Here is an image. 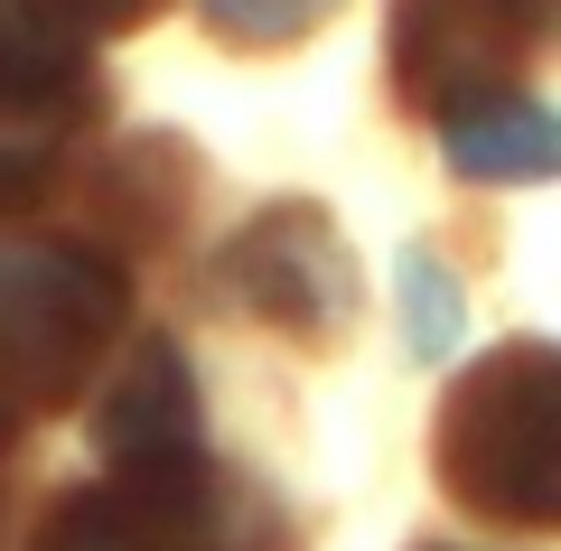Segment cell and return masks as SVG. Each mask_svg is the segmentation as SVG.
Masks as SVG:
<instances>
[{"label":"cell","mask_w":561,"mask_h":551,"mask_svg":"<svg viewBox=\"0 0 561 551\" xmlns=\"http://www.w3.org/2000/svg\"><path fill=\"white\" fill-rule=\"evenodd\" d=\"M440 486L505 532L561 524V355L505 336L440 402Z\"/></svg>","instance_id":"1"},{"label":"cell","mask_w":561,"mask_h":551,"mask_svg":"<svg viewBox=\"0 0 561 551\" xmlns=\"http://www.w3.org/2000/svg\"><path fill=\"white\" fill-rule=\"evenodd\" d=\"M122 318H131V280L84 234L0 243V383H10V402H76L113 365Z\"/></svg>","instance_id":"2"},{"label":"cell","mask_w":561,"mask_h":551,"mask_svg":"<svg viewBox=\"0 0 561 551\" xmlns=\"http://www.w3.org/2000/svg\"><path fill=\"white\" fill-rule=\"evenodd\" d=\"M94 449L103 468L122 477V495H140V505H187L197 495V375H187V355L169 346V336H140L131 355L113 365V383H103L94 402Z\"/></svg>","instance_id":"3"},{"label":"cell","mask_w":561,"mask_h":551,"mask_svg":"<svg viewBox=\"0 0 561 551\" xmlns=\"http://www.w3.org/2000/svg\"><path fill=\"white\" fill-rule=\"evenodd\" d=\"M225 280H234V309L262 318L280 336H328L356 309V280H346V243L319 206H262L234 243H225Z\"/></svg>","instance_id":"4"},{"label":"cell","mask_w":561,"mask_h":551,"mask_svg":"<svg viewBox=\"0 0 561 551\" xmlns=\"http://www.w3.org/2000/svg\"><path fill=\"white\" fill-rule=\"evenodd\" d=\"M524 47H534V28L505 0H393V84L431 122L478 94H505Z\"/></svg>","instance_id":"5"},{"label":"cell","mask_w":561,"mask_h":551,"mask_svg":"<svg viewBox=\"0 0 561 551\" xmlns=\"http://www.w3.org/2000/svg\"><path fill=\"white\" fill-rule=\"evenodd\" d=\"M440 159L459 177H478V187H534V177L561 169V122H552V103L505 84V94H478L459 113H440Z\"/></svg>","instance_id":"6"},{"label":"cell","mask_w":561,"mask_h":551,"mask_svg":"<svg viewBox=\"0 0 561 551\" xmlns=\"http://www.w3.org/2000/svg\"><path fill=\"white\" fill-rule=\"evenodd\" d=\"M84 38L76 0H0V94L20 103H84Z\"/></svg>","instance_id":"7"},{"label":"cell","mask_w":561,"mask_h":551,"mask_svg":"<svg viewBox=\"0 0 561 551\" xmlns=\"http://www.w3.org/2000/svg\"><path fill=\"white\" fill-rule=\"evenodd\" d=\"M197 495L187 505H140V495H66L38 524L28 551H206L197 542Z\"/></svg>","instance_id":"8"},{"label":"cell","mask_w":561,"mask_h":551,"mask_svg":"<svg viewBox=\"0 0 561 551\" xmlns=\"http://www.w3.org/2000/svg\"><path fill=\"white\" fill-rule=\"evenodd\" d=\"M57 150H66V113H57V103L0 94V216L28 206L47 177H57Z\"/></svg>","instance_id":"9"},{"label":"cell","mask_w":561,"mask_h":551,"mask_svg":"<svg viewBox=\"0 0 561 551\" xmlns=\"http://www.w3.org/2000/svg\"><path fill=\"white\" fill-rule=\"evenodd\" d=\"M468 328V299H459V272H449L431 243L421 253H402V336H412V355H449Z\"/></svg>","instance_id":"10"},{"label":"cell","mask_w":561,"mask_h":551,"mask_svg":"<svg viewBox=\"0 0 561 551\" xmlns=\"http://www.w3.org/2000/svg\"><path fill=\"white\" fill-rule=\"evenodd\" d=\"M346 0H197V20L234 47H300L337 20Z\"/></svg>","instance_id":"11"},{"label":"cell","mask_w":561,"mask_h":551,"mask_svg":"<svg viewBox=\"0 0 561 551\" xmlns=\"http://www.w3.org/2000/svg\"><path fill=\"white\" fill-rule=\"evenodd\" d=\"M150 10H160V0H76V20H84V28H140Z\"/></svg>","instance_id":"12"},{"label":"cell","mask_w":561,"mask_h":551,"mask_svg":"<svg viewBox=\"0 0 561 551\" xmlns=\"http://www.w3.org/2000/svg\"><path fill=\"white\" fill-rule=\"evenodd\" d=\"M505 10H515V20L534 28V38H542V28H552V0H505Z\"/></svg>","instance_id":"13"},{"label":"cell","mask_w":561,"mask_h":551,"mask_svg":"<svg viewBox=\"0 0 561 551\" xmlns=\"http://www.w3.org/2000/svg\"><path fill=\"white\" fill-rule=\"evenodd\" d=\"M10 421H20V402H10V383H0V439H10Z\"/></svg>","instance_id":"14"}]
</instances>
